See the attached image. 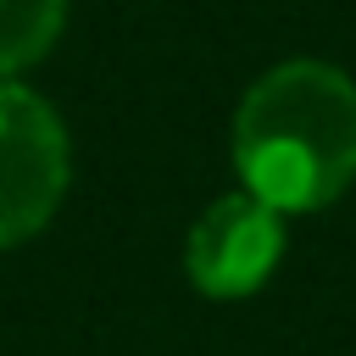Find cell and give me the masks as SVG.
I'll list each match as a JSON object with an SVG mask.
<instances>
[{
  "label": "cell",
  "mask_w": 356,
  "mask_h": 356,
  "mask_svg": "<svg viewBox=\"0 0 356 356\" xmlns=\"http://www.w3.org/2000/svg\"><path fill=\"white\" fill-rule=\"evenodd\" d=\"M284 256V222L267 200L222 195L189 234V278L206 295H250Z\"/></svg>",
  "instance_id": "3"
},
{
  "label": "cell",
  "mask_w": 356,
  "mask_h": 356,
  "mask_svg": "<svg viewBox=\"0 0 356 356\" xmlns=\"http://www.w3.org/2000/svg\"><path fill=\"white\" fill-rule=\"evenodd\" d=\"M67 0H0V78L39 61L61 33Z\"/></svg>",
  "instance_id": "4"
},
{
  "label": "cell",
  "mask_w": 356,
  "mask_h": 356,
  "mask_svg": "<svg viewBox=\"0 0 356 356\" xmlns=\"http://www.w3.org/2000/svg\"><path fill=\"white\" fill-rule=\"evenodd\" d=\"M234 161L273 211L328 206L356 178V83L328 61H284L234 117Z\"/></svg>",
  "instance_id": "1"
},
{
  "label": "cell",
  "mask_w": 356,
  "mask_h": 356,
  "mask_svg": "<svg viewBox=\"0 0 356 356\" xmlns=\"http://www.w3.org/2000/svg\"><path fill=\"white\" fill-rule=\"evenodd\" d=\"M67 189V134L56 111L0 78V250L39 234Z\"/></svg>",
  "instance_id": "2"
}]
</instances>
